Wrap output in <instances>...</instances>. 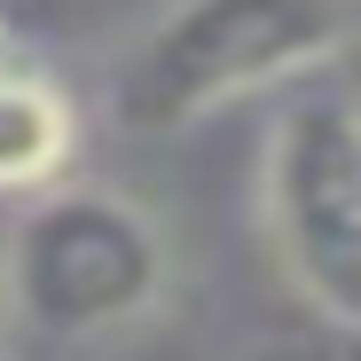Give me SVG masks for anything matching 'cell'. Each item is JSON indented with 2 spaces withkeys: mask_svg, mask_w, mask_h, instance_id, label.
Returning <instances> with one entry per match:
<instances>
[{
  "mask_svg": "<svg viewBox=\"0 0 361 361\" xmlns=\"http://www.w3.org/2000/svg\"><path fill=\"white\" fill-rule=\"evenodd\" d=\"M345 32V0H180L118 63L110 118L126 134H180L244 94L322 71Z\"/></svg>",
  "mask_w": 361,
  "mask_h": 361,
  "instance_id": "1",
  "label": "cell"
},
{
  "mask_svg": "<svg viewBox=\"0 0 361 361\" xmlns=\"http://www.w3.org/2000/svg\"><path fill=\"white\" fill-rule=\"evenodd\" d=\"M165 235L134 197L110 189H39L0 244V314L32 338L79 345L142 322L165 298Z\"/></svg>",
  "mask_w": 361,
  "mask_h": 361,
  "instance_id": "2",
  "label": "cell"
},
{
  "mask_svg": "<svg viewBox=\"0 0 361 361\" xmlns=\"http://www.w3.org/2000/svg\"><path fill=\"white\" fill-rule=\"evenodd\" d=\"M259 204L314 314L361 330V102L345 87H298L275 110Z\"/></svg>",
  "mask_w": 361,
  "mask_h": 361,
  "instance_id": "3",
  "label": "cell"
},
{
  "mask_svg": "<svg viewBox=\"0 0 361 361\" xmlns=\"http://www.w3.org/2000/svg\"><path fill=\"white\" fill-rule=\"evenodd\" d=\"M79 149V110L24 63H0V197H39Z\"/></svg>",
  "mask_w": 361,
  "mask_h": 361,
  "instance_id": "4",
  "label": "cell"
},
{
  "mask_svg": "<svg viewBox=\"0 0 361 361\" xmlns=\"http://www.w3.org/2000/svg\"><path fill=\"white\" fill-rule=\"evenodd\" d=\"M94 24V0H0V47H32V39H71Z\"/></svg>",
  "mask_w": 361,
  "mask_h": 361,
  "instance_id": "5",
  "label": "cell"
},
{
  "mask_svg": "<svg viewBox=\"0 0 361 361\" xmlns=\"http://www.w3.org/2000/svg\"><path fill=\"white\" fill-rule=\"evenodd\" d=\"M235 361H361V330L353 322H314V330H290V338H267Z\"/></svg>",
  "mask_w": 361,
  "mask_h": 361,
  "instance_id": "6",
  "label": "cell"
},
{
  "mask_svg": "<svg viewBox=\"0 0 361 361\" xmlns=\"http://www.w3.org/2000/svg\"><path fill=\"white\" fill-rule=\"evenodd\" d=\"M0 330H8V314H0ZM0 361H8V345H0Z\"/></svg>",
  "mask_w": 361,
  "mask_h": 361,
  "instance_id": "7",
  "label": "cell"
},
{
  "mask_svg": "<svg viewBox=\"0 0 361 361\" xmlns=\"http://www.w3.org/2000/svg\"><path fill=\"white\" fill-rule=\"evenodd\" d=\"M0 63H8V55H0Z\"/></svg>",
  "mask_w": 361,
  "mask_h": 361,
  "instance_id": "8",
  "label": "cell"
}]
</instances>
